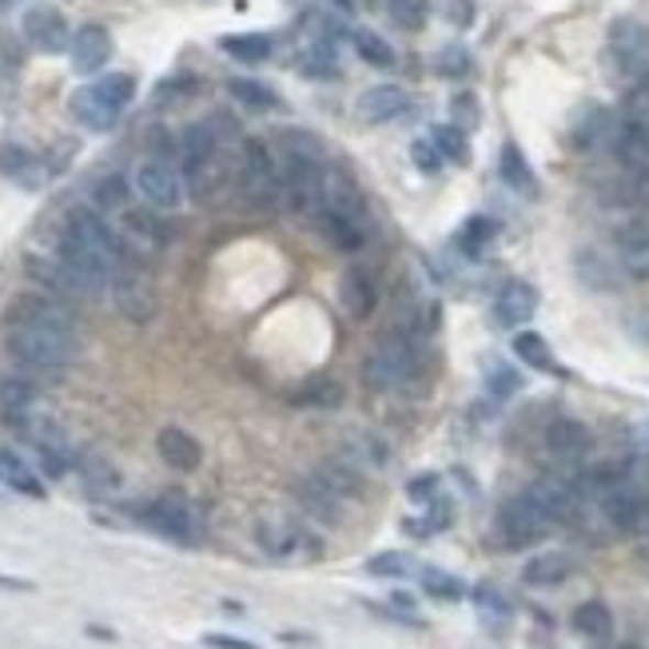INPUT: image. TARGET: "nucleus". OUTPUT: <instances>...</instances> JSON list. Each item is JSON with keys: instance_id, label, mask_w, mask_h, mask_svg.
<instances>
[{"instance_id": "16", "label": "nucleus", "mask_w": 649, "mask_h": 649, "mask_svg": "<svg viewBox=\"0 0 649 649\" xmlns=\"http://www.w3.org/2000/svg\"><path fill=\"white\" fill-rule=\"evenodd\" d=\"M614 243H618V260H622V267H626V275L649 279V211L629 216V220L614 231Z\"/></svg>"}, {"instance_id": "31", "label": "nucleus", "mask_w": 649, "mask_h": 649, "mask_svg": "<svg viewBox=\"0 0 649 649\" xmlns=\"http://www.w3.org/2000/svg\"><path fill=\"white\" fill-rule=\"evenodd\" d=\"M32 403H36V383L29 375H9L0 378V410L9 415L12 422L29 419Z\"/></svg>"}, {"instance_id": "26", "label": "nucleus", "mask_w": 649, "mask_h": 649, "mask_svg": "<svg viewBox=\"0 0 649 649\" xmlns=\"http://www.w3.org/2000/svg\"><path fill=\"white\" fill-rule=\"evenodd\" d=\"M574 574V558L562 554V550H550V554H535L522 565V582L526 586H562L565 578Z\"/></svg>"}, {"instance_id": "38", "label": "nucleus", "mask_w": 649, "mask_h": 649, "mask_svg": "<svg viewBox=\"0 0 649 649\" xmlns=\"http://www.w3.org/2000/svg\"><path fill=\"white\" fill-rule=\"evenodd\" d=\"M275 152H287V156H311V160H327L323 140L307 132V128H279L275 132Z\"/></svg>"}, {"instance_id": "33", "label": "nucleus", "mask_w": 649, "mask_h": 649, "mask_svg": "<svg viewBox=\"0 0 649 649\" xmlns=\"http://www.w3.org/2000/svg\"><path fill=\"white\" fill-rule=\"evenodd\" d=\"M570 626L582 634V638H594V641H606L609 634H614V614H609L606 602H597V597H590V602H582V606L574 609V618H570Z\"/></svg>"}, {"instance_id": "13", "label": "nucleus", "mask_w": 649, "mask_h": 649, "mask_svg": "<svg viewBox=\"0 0 649 649\" xmlns=\"http://www.w3.org/2000/svg\"><path fill=\"white\" fill-rule=\"evenodd\" d=\"M132 184H136L140 196L152 204V208L160 211H176L179 204H184V176H179L176 168H172L168 160H144L136 168V176H132Z\"/></svg>"}, {"instance_id": "46", "label": "nucleus", "mask_w": 649, "mask_h": 649, "mask_svg": "<svg viewBox=\"0 0 649 649\" xmlns=\"http://www.w3.org/2000/svg\"><path fill=\"white\" fill-rule=\"evenodd\" d=\"M494 220H486V216H471V220L459 228V248L466 255H482V248L494 240Z\"/></svg>"}, {"instance_id": "7", "label": "nucleus", "mask_w": 649, "mask_h": 649, "mask_svg": "<svg viewBox=\"0 0 649 649\" xmlns=\"http://www.w3.org/2000/svg\"><path fill=\"white\" fill-rule=\"evenodd\" d=\"M112 304H116V311L124 315L128 323H152L156 319V279L147 275V267L136 260V255L128 252L124 248V255L116 260V267H112Z\"/></svg>"}, {"instance_id": "15", "label": "nucleus", "mask_w": 649, "mask_h": 649, "mask_svg": "<svg viewBox=\"0 0 649 649\" xmlns=\"http://www.w3.org/2000/svg\"><path fill=\"white\" fill-rule=\"evenodd\" d=\"M590 447H594V435H590L586 422L578 419H554L550 427H546V454L554 462H562V466H578V462L586 459Z\"/></svg>"}, {"instance_id": "30", "label": "nucleus", "mask_w": 649, "mask_h": 649, "mask_svg": "<svg viewBox=\"0 0 649 649\" xmlns=\"http://www.w3.org/2000/svg\"><path fill=\"white\" fill-rule=\"evenodd\" d=\"M498 176H503L506 188H514L518 196H535V191H538L535 172H530V164H526L522 147L510 144V140H506L503 152H498Z\"/></svg>"}, {"instance_id": "54", "label": "nucleus", "mask_w": 649, "mask_h": 649, "mask_svg": "<svg viewBox=\"0 0 649 649\" xmlns=\"http://www.w3.org/2000/svg\"><path fill=\"white\" fill-rule=\"evenodd\" d=\"M407 494H410V498H415V503H419V506L435 503V498H439V494H442L439 474H419V479H410Z\"/></svg>"}, {"instance_id": "18", "label": "nucleus", "mask_w": 649, "mask_h": 649, "mask_svg": "<svg viewBox=\"0 0 649 649\" xmlns=\"http://www.w3.org/2000/svg\"><path fill=\"white\" fill-rule=\"evenodd\" d=\"M538 311V292L526 279L503 283V292L494 295V323L498 327H522L530 323Z\"/></svg>"}, {"instance_id": "25", "label": "nucleus", "mask_w": 649, "mask_h": 649, "mask_svg": "<svg viewBox=\"0 0 649 649\" xmlns=\"http://www.w3.org/2000/svg\"><path fill=\"white\" fill-rule=\"evenodd\" d=\"M339 307L351 319H367L375 311V279L367 272H359V267L339 275Z\"/></svg>"}, {"instance_id": "41", "label": "nucleus", "mask_w": 649, "mask_h": 649, "mask_svg": "<svg viewBox=\"0 0 649 649\" xmlns=\"http://www.w3.org/2000/svg\"><path fill=\"white\" fill-rule=\"evenodd\" d=\"M430 144L439 147L442 160H451V164H466L471 160V144H466V132L459 124H435L430 128Z\"/></svg>"}, {"instance_id": "35", "label": "nucleus", "mask_w": 649, "mask_h": 649, "mask_svg": "<svg viewBox=\"0 0 649 649\" xmlns=\"http://www.w3.org/2000/svg\"><path fill=\"white\" fill-rule=\"evenodd\" d=\"M228 92H231V100L243 105L248 112H272V108H279V96L263 85V80H252V76H235V80H228Z\"/></svg>"}, {"instance_id": "10", "label": "nucleus", "mask_w": 649, "mask_h": 649, "mask_svg": "<svg viewBox=\"0 0 649 649\" xmlns=\"http://www.w3.org/2000/svg\"><path fill=\"white\" fill-rule=\"evenodd\" d=\"M494 530H498L503 546L522 550V546H535V542H542V538L554 535L558 522L542 510V506H538L535 494L522 491V494H514V498H506L503 503V510H498V518H494Z\"/></svg>"}, {"instance_id": "34", "label": "nucleus", "mask_w": 649, "mask_h": 649, "mask_svg": "<svg viewBox=\"0 0 649 649\" xmlns=\"http://www.w3.org/2000/svg\"><path fill=\"white\" fill-rule=\"evenodd\" d=\"M514 355L522 359L526 367L546 371V375H562V371H558L554 351H550V343H546L538 331H518V336H514Z\"/></svg>"}, {"instance_id": "57", "label": "nucleus", "mask_w": 649, "mask_h": 649, "mask_svg": "<svg viewBox=\"0 0 649 649\" xmlns=\"http://www.w3.org/2000/svg\"><path fill=\"white\" fill-rule=\"evenodd\" d=\"M331 4H336L339 12H351V9H355V0H331Z\"/></svg>"}, {"instance_id": "2", "label": "nucleus", "mask_w": 649, "mask_h": 649, "mask_svg": "<svg viewBox=\"0 0 649 649\" xmlns=\"http://www.w3.org/2000/svg\"><path fill=\"white\" fill-rule=\"evenodd\" d=\"M315 228L331 248L339 252H359L371 235V204L355 179L343 172H327L323 184V208L315 216Z\"/></svg>"}, {"instance_id": "53", "label": "nucleus", "mask_w": 649, "mask_h": 649, "mask_svg": "<svg viewBox=\"0 0 649 649\" xmlns=\"http://www.w3.org/2000/svg\"><path fill=\"white\" fill-rule=\"evenodd\" d=\"M410 160H415V168H419L422 176H435V172H439L442 164H447L439 147L430 144V136H427V140H415V144H410Z\"/></svg>"}, {"instance_id": "47", "label": "nucleus", "mask_w": 649, "mask_h": 649, "mask_svg": "<svg viewBox=\"0 0 649 649\" xmlns=\"http://www.w3.org/2000/svg\"><path fill=\"white\" fill-rule=\"evenodd\" d=\"M391 21L398 24L403 32H419L427 24V0H387Z\"/></svg>"}, {"instance_id": "23", "label": "nucleus", "mask_w": 649, "mask_h": 649, "mask_svg": "<svg viewBox=\"0 0 649 649\" xmlns=\"http://www.w3.org/2000/svg\"><path fill=\"white\" fill-rule=\"evenodd\" d=\"M407 108V92L398 85H375L355 100V116L363 124H387Z\"/></svg>"}, {"instance_id": "6", "label": "nucleus", "mask_w": 649, "mask_h": 649, "mask_svg": "<svg viewBox=\"0 0 649 649\" xmlns=\"http://www.w3.org/2000/svg\"><path fill=\"white\" fill-rule=\"evenodd\" d=\"M606 61L609 76L618 85H638L649 76V29L638 16H618L606 32Z\"/></svg>"}, {"instance_id": "40", "label": "nucleus", "mask_w": 649, "mask_h": 649, "mask_svg": "<svg viewBox=\"0 0 649 649\" xmlns=\"http://www.w3.org/2000/svg\"><path fill=\"white\" fill-rule=\"evenodd\" d=\"M124 228H128V235H136L140 243H152V248H164V243H168V228L156 220V211L124 208Z\"/></svg>"}, {"instance_id": "55", "label": "nucleus", "mask_w": 649, "mask_h": 649, "mask_svg": "<svg viewBox=\"0 0 649 649\" xmlns=\"http://www.w3.org/2000/svg\"><path fill=\"white\" fill-rule=\"evenodd\" d=\"M204 646H208V649H260L255 641L228 638V634H204Z\"/></svg>"}, {"instance_id": "29", "label": "nucleus", "mask_w": 649, "mask_h": 649, "mask_svg": "<svg viewBox=\"0 0 649 649\" xmlns=\"http://www.w3.org/2000/svg\"><path fill=\"white\" fill-rule=\"evenodd\" d=\"M606 132H609V112L602 105H586L574 116V124H570V144H574L578 152H590V147L602 144Z\"/></svg>"}, {"instance_id": "11", "label": "nucleus", "mask_w": 649, "mask_h": 649, "mask_svg": "<svg viewBox=\"0 0 649 649\" xmlns=\"http://www.w3.org/2000/svg\"><path fill=\"white\" fill-rule=\"evenodd\" d=\"M136 518L147 526V530H156L160 538H168V542H176V546H199V535H204L196 506L176 491L160 494V498H152V503L136 506Z\"/></svg>"}, {"instance_id": "42", "label": "nucleus", "mask_w": 649, "mask_h": 649, "mask_svg": "<svg viewBox=\"0 0 649 649\" xmlns=\"http://www.w3.org/2000/svg\"><path fill=\"white\" fill-rule=\"evenodd\" d=\"M299 407H315V410H336L343 403V387H339L336 378H311L299 395H295Z\"/></svg>"}, {"instance_id": "43", "label": "nucleus", "mask_w": 649, "mask_h": 649, "mask_svg": "<svg viewBox=\"0 0 649 649\" xmlns=\"http://www.w3.org/2000/svg\"><path fill=\"white\" fill-rule=\"evenodd\" d=\"M419 582H422V594H430L435 602H462L466 597V586H462L459 578L447 574V570H435V565L422 570Z\"/></svg>"}, {"instance_id": "39", "label": "nucleus", "mask_w": 649, "mask_h": 649, "mask_svg": "<svg viewBox=\"0 0 649 649\" xmlns=\"http://www.w3.org/2000/svg\"><path fill=\"white\" fill-rule=\"evenodd\" d=\"M0 474H4V479H9V486H12V491L29 494V498H44V482L36 479V474H32L29 466H24V462L16 459V454H12V451H4V447H0Z\"/></svg>"}, {"instance_id": "48", "label": "nucleus", "mask_w": 649, "mask_h": 649, "mask_svg": "<svg viewBox=\"0 0 649 649\" xmlns=\"http://www.w3.org/2000/svg\"><path fill=\"white\" fill-rule=\"evenodd\" d=\"M92 199L100 211H124L128 208V179L124 176H105L92 188Z\"/></svg>"}, {"instance_id": "4", "label": "nucleus", "mask_w": 649, "mask_h": 649, "mask_svg": "<svg viewBox=\"0 0 649 649\" xmlns=\"http://www.w3.org/2000/svg\"><path fill=\"white\" fill-rule=\"evenodd\" d=\"M179 176H184V188L196 204H211L220 196L228 168H223L220 156V132L208 124H188L184 136H179Z\"/></svg>"}, {"instance_id": "1", "label": "nucleus", "mask_w": 649, "mask_h": 649, "mask_svg": "<svg viewBox=\"0 0 649 649\" xmlns=\"http://www.w3.org/2000/svg\"><path fill=\"white\" fill-rule=\"evenodd\" d=\"M4 346L24 375H61L76 359V319L56 295H16L4 315Z\"/></svg>"}, {"instance_id": "14", "label": "nucleus", "mask_w": 649, "mask_h": 649, "mask_svg": "<svg viewBox=\"0 0 649 649\" xmlns=\"http://www.w3.org/2000/svg\"><path fill=\"white\" fill-rule=\"evenodd\" d=\"M24 430H29L32 447L41 454V471L48 479H64V474L76 466V451L73 442L64 439V430L56 427L53 419H24Z\"/></svg>"}, {"instance_id": "12", "label": "nucleus", "mask_w": 649, "mask_h": 649, "mask_svg": "<svg viewBox=\"0 0 649 649\" xmlns=\"http://www.w3.org/2000/svg\"><path fill=\"white\" fill-rule=\"evenodd\" d=\"M21 32H24V41L44 56L68 53V44H73L68 21H64V12L56 9V4H32V9H24Z\"/></svg>"}, {"instance_id": "51", "label": "nucleus", "mask_w": 649, "mask_h": 649, "mask_svg": "<svg viewBox=\"0 0 649 649\" xmlns=\"http://www.w3.org/2000/svg\"><path fill=\"white\" fill-rule=\"evenodd\" d=\"M435 68H439L442 76H466L474 68L471 53L462 48V44H447L439 56H435Z\"/></svg>"}, {"instance_id": "21", "label": "nucleus", "mask_w": 649, "mask_h": 649, "mask_svg": "<svg viewBox=\"0 0 649 649\" xmlns=\"http://www.w3.org/2000/svg\"><path fill=\"white\" fill-rule=\"evenodd\" d=\"M68 112H73V120L80 128H88V132H112L116 124H120V108H112L105 100V96L96 92V85H85L76 88L73 100H68Z\"/></svg>"}, {"instance_id": "3", "label": "nucleus", "mask_w": 649, "mask_h": 649, "mask_svg": "<svg viewBox=\"0 0 649 649\" xmlns=\"http://www.w3.org/2000/svg\"><path fill=\"white\" fill-rule=\"evenodd\" d=\"M422 371V336H415L410 327L395 323L375 339L371 355L363 359V383L378 395L387 391H403L407 383H415V375Z\"/></svg>"}, {"instance_id": "27", "label": "nucleus", "mask_w": 649, "mask_h": 649, "mask_svg": "<svg viewBox=\"0 0 649 649\" xmlns=\"http://www.w3.org/2000/svg\"><path fill=\"white\" fill-rule=\"evenodd\" d=\"M76 471H80V479H85V491L96 494V498H105V494L120 491V471H116L112 462H108L100 451H80V454H76Z\"/></svg>"}, {"instance_id": "19", "label": "nucleus", "mask_w": 649, "mask_h": 649, "mask_svg": "<svg viewBox=\"0 0 649 649\" xmlns=\"http://www.w3.org/2000/svg\"><path fill=\"white\" fill-rule=\"evenodd\" d=\"M0 176L12 179V184L24 191H41L48 172H44V164L36 160L32 147L16 144V140H4V144H0Z\"/></svg>"}, {"instance_id": "45", "label": "nucleus", "mask_w": 649, "mask_h": 649, "mask_svg": "<svg viewBox=\"0 0 649 649\" xmlns=\"http://www.w3.org/2000/svg\"><path fill=\"white\" fill-rule=\"evenodd\" d=\"M96 92L105 96L112 108H120V112H124V108L132 105V96H136V80H132L128 73H108V76H100V80H96Z\"/></svg>"}, {"instance_id": "56", "label": "nucleus", "mask_w": 649, "mask_h": 649, "mask_svg": "<svg viewBox=\"0 0 649 649\" xmlns=\"http://www.w3.org/2000/svg\"><path fill=\"white\" fill-rule=\"evenodd\" d=\"M0 590H29V582H16V578L0 574Z\"/></svg>"}, {"instance_id": "36", "label": "nucleus", "mask_w": 649, "mask_h": 649, "mask_svg": "<svg viewBox=\"0 0 649 649\" xmlns=\"http://www.w3.org/2000/svg\"><path fill=\"white\" fill-rule=\"evenodd\" d=\"M474 609H479V618L486 622L491 629L506 626V622L514 618V606H510V597L503 594L498 586H491V582H482V586H474Z\"/></svg>"}, {"instance_id": "5", "label": "nucleus", "mask_w": 649, "mask_h": 649, "mask_svg": "<svg viewBox=\"0 0 649 649\" xmlns=\"http://www.w3.org/2000/svg\"><path fill=\"white\" fill-rule=\"evenodd\" d=\"M56 260L64 263V272L73 275V283L80 287V295H100L108 283H112L116 260L105 252V248H96L85 231L73 228L68 220H64L61 235H56Z\"/></svg>"}, {"instance_id": "17", "label": "nucleus", "mask_w": 649, "mask_h": 649, "mask_svg": "<svg viewBox=\"0 0 649 649\" xmlns=\"http://www.w3.org/2000/svg\"><path fill=\"white\" fill-rule=\"evenodd\" d=\"M68 61L80 76L100 73L108 61H112V36H108L105 24H85V29L73 32V44H68Z\"/></svg>"}, {"instance_id": "32", "label": "nucleus", "mask_w": 649, "mask_h": 649, "mask_svg": "<svg viewBox=\"0 0 649 649\" xmlns=\"http://www.w3.org/2000/svg\"><path fill=\"white\" fill-rule=\"evenodd\" d=\"M220 48L240 64H263L275 44L267 32H231V36H220Z\"/></svg>"}, {"instance_id": "20", "label": "nucleus", "mask_w": 649, "mask_h": 649, "mask_svg": "<svg viewBox=\"0 0 649 649\" xmlns=\"http://www.w3.org/2000/svg\"><path fill=\"white\" fill-rule=\"evenodd\" d=\"M295 498H299V506L311 514L315 522H327V526L339 522V518H343V510H346L343 498H339V494L331 491V486H327V482L319 479L315 471L295 482Z\"/></svg>"}, {"instance_id": "37", "label": "nucleus", "mask_w": 649, "mask_h": 649, "mask_svg": "<svg viewBox=\"0 0 649 649\" xmlns=\"http://www.w3.org/2000/svg\"><path fill=\"white\" fill-rule=\"evenodd\" d=\"M299 73L311 76V80H331L339 73V56L331 41H311L299 56Z\"/></svg>"}, {"instance_id": "9", "label": "nucleus", "mask_w": 649, "mask_h": 649, "mask_svg": "<svg viewBox=\"0 0 649 649\" xmlns=\"http://www.w3.org/2000/svg\"><path fill=\"white\" fill-rule=\"evenodd\" d=\"M255 542L272 562H311L319 558V538L304 522H295L287 514H263L255 522Z\"/></svg>"}, {"instance_id": "49", "label": "nucleus", "mask_w": 649, "mask_h": 649, "mask_svg": "<svg viewBox=\"0 0 649 649\" xmlns=\"http://www.w3.org/2000/svg\"><path fill=\"white\" fill-rule=\"evenodd\" d=\"M415 570V558L403 554V550H387V554L367 558V574L375 578H407Z\"/></svg>"}, {"instance_id": "24", "label": "nucleus", "mask_w": 649, "mask_h": 649, "mask_svg": "<svg viewBox=\"0 0 649 649\" xmlns=\"http://www.w3.org/2000/svg\"><path fill=\"white\" fill-rule=\"evenodd\" d=\"M574 272H578V279H582V287H594V292H618L626 267H622V263H609L602 252L586 248V252H578Z\"/></svg>"}, {"instance_id": "50", "label": "nucleus", "mask_w": 649, "mask_h": 649, "mask_svg": "<svg viewBox=\"0 0 649 649\" xmlns=\"http://www.w3.org/2000/svg\"><path fill=\"white\" fill-rule=\"evenodd\" d=\"M486 391H491L494 398H510L522 391V375L514 367H506V363H494V367L486 371Z\"/></svg>"}, {"instance_id": "22", "label": "nucleus", "mask_w": 649, "mask_h": 649, "mask_svg": "<svg viewBox=\"0 0 649 649\" xmlns=\"http://www.w3.org/2000/svg\"><path fill=\"white\" fill-rule=\"evenodd\" d=\"M156 451H160V459L168 462L172 471H179V474H191L204 462V447H199L196 439H191L188 430L184 427H164L156 435Z\"/></svg>"}, {"instance_id": "28", "label": "nucleus", "mask_w": 649, "mask_h": 649, "mask_svg": "<svg viewBox=\"0 0 649 649\" xmlns=\"http://www.w3.org/2000/svg\"><path fill=\"white\" fill-rule=\"evenodd\" d=\"M339 459L351 462L359 474L383 471V466H387V447H383V439H375V435H363V430H355V435H346Z\"/></svg>"}, {"instance_id": "44", "label": "nucleus", "mask_w": 649, "mask_h": 649, "mask_svg": "<svg viewBox=\"0 0 649 649\" xmlns=\"http://www.w3.org/2000/svg\"><path fill=\"white\" fill-rule=\"evenodd\" d=\"M355 53H359V61H367L371 68H391V64H395V48L371 29L355 32Z\"/></svg>"}, {"instance_id": "52", "label": "nucleus", "mask_w": 649, "mask_h": 649, "mask_svg": "<svg viewBox=\"0 0 649 649\" xmlns=\"http://www.w3.org/2000/svg\"><path fill=\"white\" fill-rule=\"evenodd\" d=\"M451 116H454V124L466 132V128H479L482 112H479V96L474 92H454L451 100Z\"/></svg>"}, {"instance_id": "8", "label": "nucleus", "mask_w": 649, "mask_h": 649, "mask_svg": "<svg viewBox=\"0 0 649 649\" xmlns=\"http://www.w3.org/2000/svg\"><path fill=\"white\" fill-rule=\"evenodd\" d=\"M235 179H240V196L248 199L255 211H272L275 199L283 196L279 164L272 160V147L263 144V140H243L240 144V168H235Z\"/></svg>"}]
</instances>
